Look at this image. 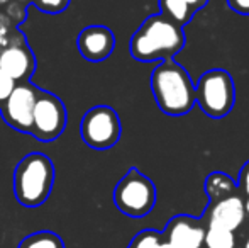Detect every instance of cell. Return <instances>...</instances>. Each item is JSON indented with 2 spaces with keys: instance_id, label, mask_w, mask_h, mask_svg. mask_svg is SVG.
Listing matches in <instances>:
<instances>
[{
  "instance_id": "6da1fadb",
  "label": "cell",
  "mask_w": 249,
  "mask_h": 248,
  "mask_svg": "<svg viewBox=\"0 0 249 248\" xmlns=\"http://www.w3.org/2000/svg\"><path fill=\"white\" fill-rule=\"evenodd\" d=\"M187 44L185 29L163 14H153L132 34L129 51L138 61L173 60Z\"/></svg>"
},
{
  "instance_id": "7a4b0ae2",
  "label": "cell",
  "mask_w": 249,
  "mask_h": 248,
  "mask_svg": "<svg viewBox=\"0 0 249 248\" xmlns=\"http://www.w3.org/2000/svg\"><path fill=\"white\" fill-rule=\"evenodd\" d=\"M151 92L158 107L168 116H185L195 106V83L175 58L161 61L153 70Z\"/></svg>"
},
{
  "instance_id": "3957f363",
  "label": "cell",
  "mask_w": 249,
  "mask_h": 248,
  "mask_svg": "<svg viewBox=\"0 0 249 248\" xmlns=\"http://www.w3.org/2000/svg\"><path fill=\"white\" fill-rule=\"evenodd\" d=\"M54 184V165L44 153H29L14 170V195L24 208H37L48 201Z\"/></svg>"
},
{
  "instance_id": "277c9868",
  "label": "cell",
  "mask_w": 249,
  "mask_h": 248,
  "mask_svg": "<svg viewBox=\"0 0 249 248\" xmlns=\"http://www.w3.org/2000/svg\"><path fill=\"white\" fill-rule=\"evenodd\" d=\"M195 104L212 119H222L236 104V85L227 70H207L195 83Z\"/></svg>"
},
{
  "instance_id": "5b68a950",
  "label": "cell",
  "mask_w": 249,
  "mask_h": 248,
  "mask_svg": "<svg viewBox=\"0 0 249 248\" xmlns=\"http://www.w3.org/2000/svg\"><path fill=\"white\" fill-rule=\"evenodd\" d=\"M114 204L129 218H144L156 204V186L149 177L132 167L114 189Z\"/></svg>"
},
{
  "instance_id": "8992f818",
  "label": "cell",
  "mask_w": 249,
  "mask_h": 248,
  "mask_svg": "<svg viewBox=\"0 0 249 248\" xmlns=\"http://www.w3.org/2000/svg\"><path fill=\"white\" fill-rule=\"evenodd\" d=\"M122 134L121 117L110 106H95L83 114L80 121V136L92 150H110Z\"/></svg>"
},
{
  "instance_id": "52a82bcc",
  "label": "cell",
  "mask_w": 249,
  "mask_h": 248,
  "mask_svg": "<svg viewBox=\"0 0 249 248\" xmlns=\"http://www.w3.org/2000/svg\"><path fill=\"white\" fill-rule=\"evenodd\" d=\"M66 126V107L58 95L41 90L33 111L31 136L37 141L50 143L63 134Z\"/></svg>"
},
{
  "instance_id": "ba28073f",
  "label": "cell",
  "mask_w": 249,
  "mask_h": 248,
  "mask_svg": "<svg viewBox=\"0 0 249 248\" xmlns=\"http://www.w3.org/2000/svg\"><path fill=\"white\" fill-rule=\"evenodd\" d=\"M39 94L41 89L34 85L33 82L17 83L9 99L0 107V114H2L3 121L17 131L31 134L33 111Z\"/></svg>"
},
{
  "instance_id": "9c48e42d",
  "label": "cell",
  "mask_w": 249,
  "mask_h": 248,
  "mask_svg": "<svg viewBox=\"0 0 249 248\" xmlns=\"http://www.w3.org/2000/svg\"><path fill=\"white\" fill-rule=\"evenodd\" d=\"M207 225L202 218L177 214L163 229V240L173 248H203Z\"/></svg>"
},
{
  "instance_id": "30bf717a",
  "label": "cell",
  "mask_w": 249,
  "mask_h": 248,
  "mask_svg": "<svg viewBox=\"0 0 249 248\" xmlns=\"http://www.w3.org/2000/svg\"><path fill=\"white\" fill-rule=\"evenodd\" d=\"M202 219L207 226H219V228L237 233L246 223L244 195L237 192L217 202H210L203 211Z\"/></svg>"
},
{
  "instance_id": "8fae6325",
  "label": "cell",
  "mask_w": 249,
  "mask_h": 248,
  "mask_svg": "<svg viewBox=\"0 0 249 248\" xmlns=\"http://www.w3.org/2000/svg\"><path fill=\"white\" fill-rule=\"evenodd\" d=\"M76 46L85 60L89 61H104L114 53L115 34L107 26L92 24L80 31L76 38Z\"/></svg>"
},
{
  "instance_id": "7c38bea8",
  "label": "cell",
  "mask_w": 249,
  "mask_h": 248,
  "mask_svg": "<svg viewBox=\"0 0 249 248\" xmlns=\"http://www.w3.org/2000/svg\"><path fill=\"white\" fill-rule=\"evenodd\" d=\"M36 65V57L27 41H20L0 51V70L16 83L31 82Z\"/></svg>"
},
{
  "instance_id": "4fadbf2b",
  "label": "cell",
  "mask_w": 249,
  "mask_h": 248,
  "mask_svg": "<svg viewBox=\"0 0 249 248\" xmlns=\"http://www.w3.org/2000/svg\"><path fill=\"white\" fill-rule=\"evenodd\" d=\"M203 189H205V194H207V197H209V204L239 192V187H237L236 180L224 172L209 173L205 179V184H203Z\"/></svg>"
},
{
  "instance_id": "5bb4252c",
  "label": "cell",
  "mask_w": 249,
  "mask_h": 248,
  "mask_svg": "<svg viewBox=\"0 0 249 248\" xmlns=\"http://www.w3.org/2000/svg\"><path fill=\"white\" fill-rule=\"evenodd\" d=\"M160 9L164 17H168L181 27L187 26L195 16V10L181 0H160Z\"/></svg>"
},
{
  "instance_id": "9a60e30c",
  "label": "cell",
  "mask_w": 249,
  "mask_h": 248,
  "mask_svg": "<svg viewBox=\"0 0 249 248\" xmlns=\"http://www.w3.org/2000/svg\"><path fill=\"white\" fill-rule=\"evenodd\" d=\"M203 248H237V233L219 226H207Z\"/></svg>"
},
{
  "instance_id": "2e32d148",
  "label": "cell",
  "mask_w": 249,
  "mask_h": 248,
  "mask_svg": "<svg viewBox=\"0 0 249 248\" xmlns=\"http://www.w3.org/2000/svg\"><path fill=\"white\" fill-rule=\"evenodd\" d=\"M17 248H65V242L53 231H36L26 236Z\"/></svg>"
},
{
  "instance_id": "e0dca14e",
  "label": "cell",
  "mask_w": 249,
  "mask_h": 248,
  "mask_svg": "<svg viewBox=\"0 0 249 248\" xmlns=\"http://www.w3.org/2000/svg\"><path fill=\"white\" fill-rule=\"evenodd\" d=\"M20 41H26L24 33L19 29V26L12 22L5 14L0 12V51L12 46Z\"/></svg>"
},
{
  "instance_id": "ac0fdd59",
  "label": "cell",
  "mask_w": 249,
  "mask_h": 248,
  "mask_svg": "<svg viewBox=\"0 0 249 248\" xmlns=\"http://www.w3.org/2000/svg\"><path fill=\"white\" fill-rule=\"evenodd\" d=\"M163 233L156 229H142L131 240L127 248H160L163 245Z\"/></svg>"
},
{
  "instance_id": "d6986e66",
  "label": "cell",
  "mask_w": 249,
  "mask_h": 248,
  "mask_svg": "<svg viewBox=\"0 0 249 248\" xmlns=\"http://www.w3.org/2000/svg\"><path fill=\"white\" fill-rule=\"evenodd\" d=\"M71 0H31L34 7L44 14H61L70 7Z\"/></svg>"
},
{
  "instance_id": "ffe728a7",
  "label": "cell",
  "mask_w": 249,
  "mask_h": 248,
  "mask_svg": "<svg viewBox=\"0 0 249 248\" xmlns=\"http://www.w3.org/2000/svg\"><path fill=\"white\" fill-rule=\"evenodd\" d=\"M16 85L17 83L14 82L9 75H5V73L0 70V107H2L3 102L9 99V95L12 94V90L16 89Z\"/></svg>"
},
{
  "instance_id": "44dd1931",
  "label": "cell",
  "mask_w": 249,
  "mask_h": 248,
  "mask_svg": "<svg viewBox=\"0 0 249 248\" xmlns=\"http://www.w3.org/2000/svg\"><path fill=\"white\" fill-rule=\"evenodd\" d=\"M237 187H239V192L244 197H249V160L241 169L239 179H237Z\"/></svg>"
},
{
  "instance_id": "7402d4cb",
  "label": "cell",
  "mask_w": 249,
  "mask_h": 248,
  "mask_svg": "<svg viewBox=\"0 0 249 248\" xmlns=\"http://www.w3.org/2000/svg\"><path fill=\"white\" fill-rule=\"evenodd\" d=\"M227 5L239 16H249V0H227Z\"/></svg>"
},
{
  "instance_id": "603a6c76",
  "label": "cell",
  "mask_w": 249,
  "mask_h": 248,
  "mask_svg": "<svg viewBox=\"0 0 249 248\" xmlns=\"http://www.w3.org/2000/svg\"><path fill=\"white\" fill-rule=\"evenodd\" d=\"M181 2H185L187 5H190L192 9L197 12V10L203 9V7L207 5V2H209V0H181Z\"/></svg>"
},
{
  "instance_id": "cb8c5ba5",
  "label": "cell",
  "mask_w": 249,
  "mask_h": 248,
  "mask_svg": "<svg viewBox=\"0 0 249 248\" xmlns=\"http://www.w3.org/2000/svg\"><path fill=\"white\" fill-rule=\"evenodd\" d=\"M237 248H249V231L243 236L237 235Z\"/></svg>"
},
{
  "instance_id": "d4e9b609",
  "label": "cell",
  "mask_w": 249,
  "mask_h": 248,
  "mask_svg": "<svg viewBox=\"0 0 249 248\" xmlns=\"http://www.w3.org/2000/svg\"><path fill=\"white\" fill-rule=\"evenodd\" d=\"M244 212H246V219H249V197H244Z\"/></svg>"
},
{
  "instance_id": "484cf974",
  "label": "cell",
  "mask_w": 249,
  "mask_h": 248,
  "mask_svg": "<svg viewBox=\"0 0 249 248\" xmlns=\"http://www.w3.org/2000/svg\"><path fill=\"white\" fill-rule=\"evenodd\" d=\"M160 248H173V247H170V245H168L166 242H163V245H161Z\"/></svg>"
},
{
  "instance_id": "4316f807",
  "label": "cell",
  "mask_w": 249,
  "mask_h": 248,
  "mask_svg": "<svg viewBox=\"0 0 249 248\" xmlns=\"http://www.w3.org/2000/svg\"><path fill=\"white\" fill-rule=\"evenodd\" d=\"M7 2H9V0H0V7H2V5H5Z\"/></svg>"
}]
</instances>
